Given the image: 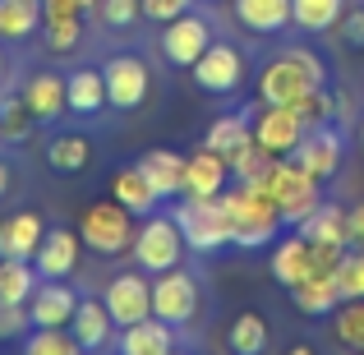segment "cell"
<instances>
[{
    "label": "cell",
    "instance_id": "6da1fadb",
    "mask_svg": "<svg viewBox=\"0 0 364 355\" xmlns=\"http://www.w3.org/2000/svg\"><path fill=\"white\" fill-rule=\"evenodd\" d=\"M314 88H328V60L309 46H286L254 74V92L267 107H300Z\"/></svg>",
    "mask_w": 364,
    "mask_h": 355
},
{
    "label": "cell",
    "instance_id": "7a4b0ae2",
    "mask_svg": "<svg viewBox=\"0 0 364 355\" xmlns=\"http://www.w3.org/2000/svg\"><path fill=\"white\" fill-rule=\"evenodd\" d=\"M217 198H222L226 217H231V245L235 249H263V245H272V240L286 231L282 213H277L272 194H267L263 185L231 180Z\"/></svg>",
    "mask_w": 364,
    "mask_h": 355
},
{
    "label": "cell",
    "instance_id": "3957f363",
    "mask_svg": "<svg viewBox=\"0 0 364 355\" xmlns=\"http://www.w3.org/2000/svg\"><path fill=\"white\" fill-rule=\"evenodd\" d=\"M258 185L272 194L277 213H282L286 231H295V226L304 222V217L314 213V208L323 203V180H314L304 166H295L291 157H277L272 166H267V176L258 180Z\"/></svg>",
    "mask_w": 364,
    "mask_h": 355
},
{
    "label": "cell",
    "instance_id": "277c9868",
    "mask_svg": "<svg viewBox=\"0 0 364 355\" xmlns=\"http://www.w3.org/2000/svg\"><path fill=\"white\" fill-rule=\"evenodd\" d=\"M134 231H139L134 213H129V208H120L116 198H97V203H88V208H83V217H79V240H83V249L97 254V258L129 254Z\"/></svg>",
    "mask_w": 364,
    "mask_h": 355
},
{
    "label": "cell",
    "instance_id": "5b68a950",
    "mask_svg": "<svg viewBox=\"0 0 364 355\" xmlns=\"http://www.w3.org/2000/svg\"><path fill=\"white\" fill-rule=\"evenodd\" d=\"M152 314L171 328H194L203 319V282L185 263L152 277Z\"/></svg>",
    "mask_w": 364,
    "mask_h": 355
},
{
    "label": "cell",
    "instance_id": "8992f818",
    "mask_svg": "<svg viewBox=\"0 0 364 355\" xmlns=\"http://www.w3.org/2000/svg\"><path fill=\"white\" fill-rule=\"evenodd\" d=\"M189 79H194V88L208 92V97H235V92L249 83V55H245V46L231 42V37H217V42L194 60Z\"/></svg>",
    "mask_w": 364,
    "mask_h": 355
},
{
    "label": "cell",
    "instance_id": "52a82bcc",
    "mask_svg": "<svg viewBox=\"0 0 364 355\" xmlns=\"http://www.w3.org/2000/svg\"><path fill=\"white\" fill-rule=\"evenodd\" d=\"M185 235H180L176 217L171 213H152L139 222V231H134V245H129V258L134 267H143L148 277L166 272V267H180L185 263Z\"/></svg>",
    "mask_w": 364,
    "mask_h": 355
},
{
    "label": "cell",
    "instance_id": "ba28073f",
    "mask_svg": "<svg viewBox=\"0 0 364 355\" xmlns=\"http://www.w3.org/2000/svg\"><path fill=\"white\" fill-rule=\"evenodd\" d=\"M171 217H176L189 254H217L231 245V217H226L222 198H176Z\"/></svg>",
    "mask_w": 364,
    "mask_h": 355
},
{
    "label": "cell",
    "instance_id": "9c48e42d",
    "mask_svg": "<svg viewBox=\"0 0 364 355\" xmlns=\"http://www.w3.org/2000/svg\"><path fill=\"white\" fill-rule=\"evenodd\" d=\"M102 79H107L111 111H143L152 97V65L139 51H111L102 55Z\"/></svg>",
    "mask_w": 364,
    "mask_h": 355
},
{
    "label": "cell",
    "instance_id": "30bf717a",
    "mask_svg": "<svg viewBox=\"0 0 364 355\" xmlns=\"http://www.w3.org/2000/svg\"><path fill=\"white\" fill-rule=\"evenodd\" d=\"M217 42V23L203 14V9H189V14L161 23L157 33V55L171 65V70H194V60Z\"/></svg>",
    "mask_w": 364,
    "mask_h": 355
},
{
    "label": "cell",
    "instance_id": "8fae6325",
    "mask_svg": "<svg viewBox=\"0 0 364 355\" xmlns=\"http://www.w3.org/2000/svg\"><path fill=\"white\" fill-rule=\"evenodd\" d=\"M102 300H107L111 319H116L120 328H129V323H139V319H152V277L143 272V267L111 272L107 286H102Z\"/></svg>",
    "mask_w": 364,
    "mask_h": 355
},
{
    "label": "cell",
    "instance_id": "7c38bea8",
    "mask_svg": "<svg viewBox=\"0 0 364 355\" xmlns=\"http://www.w3.org/2000/svg\"><path fill=\"white\" fill-rule=\"evenodd\" d=\"M291 161L328 185L341 171V161H346V134H341V124H314V129H304V139L291 152Z\"/></svg>",
    "mask_w": 364,
    "mask_h": 355
},
{
    "label": "cell",
    "instance_id": "4fadbf2b",
    "mask_svg": "<svg viewBox=\"0 0 364 355\" xmlns=\"http://www.w3.org/2000/svg\"><path fill=\"white\" fill-rule=\"evenodd\" d=\"M304 116L295 107H267V102H254V143L267 148L272 157H291L304 139Z\"/></svg>",
    "mask_w": 364,
    "mask_h": 355
},
{
    "label": "cell",
    "instance_id": "5bb4252c",
    "mask_svg": "<svg viewBox=\"0 0 364 355\" xmlns=\"http://www.w3.org/2000/svg\"><path fill=\"white\" fill-rule=\"evenodd\" d=\"M18 97H23V107L33 111L37 129H51V124H60L65 116H70L65 74H55V70H33L23 83H18Z\"/></svg>",
    "mask_w": 364,
    "mask_h": 355
},
{
    "label": "cell",
    "instance_id": "9a60e30c",
    "mask_svg": "<svg viewBox=\"0 0 364 355\" xmlns=\"http://www.w3.org/2000/svg\"><path fill=\"white\" fill-rule=\"evenodd\" d=\"M79 254H83L79 231H70V226H46L42 245H37V254H33V267H37L42 282H70V277L79 272Z\"/></svg>",
    "mask_w": 364,
    "mask_h": 355
},
{
    "label": "cell",
    "instance_id": "2e32d148",
    "mask_svg": "<svg viewBox=\"0 0 364 355\" xmlns=\"http://www.w3.org/2000/svg\"><path fill=\"white\" fill-rule=\"evenodd\" d=\"M70 332L79 337V346L88 355H107L116 346V337H120V323L111 319V309H107L102 295H83L79 309H74V319H70Z\"/></svg>",
    "mask_w": 364,
    "mask_h": 355
},
{
    "label": "cell",
    "instance_id": "e0dca14e",
    "mask_svg": "<svg viewBox=\"0 0 364 355\" xmlns=\"http://www.w3.org/2000/svg\"><path fill=\"white\" fill-rule=\"evenodd\" d=\"M226 185H231V161L198 143L185 157V189H180V198H217Z\"/></svg>",
    "mask_w": 364,
    "mask_h": 355
},
{
    "label": "cell",
    "instance_id": "ac0fdd59",
    "mask_svg": "<svg viewBox=\"0 0 364 355\" xmlns=\"http://www.w3.org/2000/svg\"><path fill=\"white\" fill-rule=\"evenodd\" d=\"M65 97H70V116L97 120L102 111L111 107L107 79H102V65H74V70H65Z\"/></svg>",
    "mask_w": 364,
    "mask_h": 355
},
{
    "label": "cell",
    "instance_id": "d6986e66",
    "mask_svg": "<svg viewBox=\"0 0 364 355\" xmlns=\"http://www.w3.org/2000/svg\"><path fill=\"white\" fill-rule=\"evenodd\" d=\"M79 300L83 295L70 282H37L33 300H28V319H33V328H70Z\"/></svg>",
    "mask_w": 364,
    "mask_h": 355
},
{
    "label": "cell",
    "instance_id": "ffe728a7",
    "mask_svg": "<svg viewBox=\"0 0 364 355\" xmlns=\"http://www.w3.org/2000/svg\"><path fill=\"white\" fill-rule=\"evenodd\" d=\"M267 272H272V282L286 286V291H291V286H300L304 277L314 272V245L300 231L277 235L272 240V258H267Z\"/></svg>",
    "mask_w": 364,
    "mask_h": 355
},
{
    "label": "cell",
    "instance_id": "44dd1931",
    "mask_svg": "<svg viewBox=\"0 0 364 355\" xmlns=\"http://www.w3.org/2000/svg\"><path fill=\"white\" fill-rule=\"evenodd\" d=\"M291 304L304 319H328L341 304V286H337V267H314L300 286H291Z\"/></svg>",
    "mask_w": 364,
    "mask_h": 355
},
{
    "label": "cell",
    "instance_id": "7402d4cb",
    "mask_svg": "<svg viewBox=\"0 0 364 355\" xmlns=\"http://www.w3.org/2000/svg\"><path fill=\"white\" fill-rule=\"evenodd\" d=\"M92 157H97V148H92V139L79 134V129H55L42 148V161L55 176H83V171L92 166Z\"/></svg>",
    "mask_w": 364,
    "mask_h": 355
},
{
    "label": "cell",
    "instance_id": "603a6c76",
    "mask_svg": "<svg viewBox=\"0 0 364 355\" xmlns=\"http://www.w3.org/2000/svg\"><path fill=\"white\" fill-rule=\"evenodd\" d=\"M139 171L148 176L152 194L161 203H176L180 189H185V152H176V148H148L139 157Z\"/></svg>",
    "mask_w": 364,
    "mask_h": 355
},
{
    "label": "cell",
    "instance_id": "cb8c5ba5",
    "mask_svg": "<svg viewBox=\"0 0 364 355\" xmlns=\"http://www.w3.org/2000/svg\"><path fill=\"white\" fill-rule=\"evenodd\" d=\"M231 14L249 37L291 33V0H231Z\"/></svg>",
    "mask_w": 364,
    "mask_h": 355
},
{
    "label": "cell",
    "instance_id": "d4e9b609",
    "mask_svg": "<svg viewBox=\"0 0 364 355\" xmlns=\"http://www.w3.org/2000/svg\"><path fill=\"white\" fill-rule=\"evenodd\" d=\"M176 346H180V328L161 323L157 314H152V319L129 323V328H120V337H116V351L120 355H171Z\"/></svg>",
    "mask_w": 364,
    "mask_h": 355
},
{
    "label": "cell",
    "instance_id": "484cf974",
    "mask_svg": "<svg viewBox=\"0 0 364 355\" xmlns=\"http://www.w3.org/2000/svg\"><path fill=\"white\" fill-rule=\"evenodd\" d=\"M46 235V217L37 208H18L0 222V258H33Z\"/></svg>",
    "mask_w": 364,
    "mask_h": 355
},
{
    "label": "cell",
    "instance_id": "4316f807",
    "mask_svg": "<svg viewBox=\"0 0 364 355\" xmlns=\"http://www.w3.org/2000/svg\"><path fill=\"white\" fill-rule=\"evenodd\" d=\"M249 143H254V107L226 111V116H217V120H213V124L203 129V148L222 152L226 161H231L235 152H245Z\"/></svg>",
    "mask_w": 364,
    "mask_h": 355
},
{
    "label": "cell",
    "instance_id": "83f0119b",
    "mask_svg": "<svg viewBox=\"0 0 364 355\" xmlns=\"http://www.w3.org/2000/svg\"><path fill=\"white\" fill-rule=\"evenodd\" d=\"M111 198H116L120 208H129L134 217H152V213H157V203H161V198L152 194L148 176L139 171V161H129V166H120L116 176H111Z\"/></svg>",
    "mask_w": 364,
    "mask_h": 355
},
{
    "label": "cell",
    "instance_id": "f1b7e54d",
    "mask_svg": "<svg viewBox=\"0 0 364 355\" xmlns=\"http://www.w3.org/2000/svg\"><path fill=\"white\" fill-rule=\"evenodd\" d=\"M42 33V0H0V42H37Z\"/></svg>",
    "mask_w": 364,
    "mask_h": 355
},
{
    "label": "cell",
    "instance_id": "f546056e",
    "mask_svg": "<svg viewBox=\"0 0 364 355\" xmlns=\"http://www.w3.org/2000/svg\"><path fill=\"white\" fill-rule=\"evenodd\" d=\"M226 351L231 355H267L272 351V323L254 309L235 314L231 328H226Z\"/></svg>",
    "mask_w": 364,
    "mask_h": 355
},
{
    "label": "cell",
    "instance_id": "4dcf8cb0",
    "mask_svg": "<svg viewBox=\"0 0 364 355\" xmlns=\"http://www.w3.org/2000/svg\"><path fill=\"white\" fill-rule=\"evenodd\" d=\"M295 231L309 240V245H341V249H350V235H346V208L328 203V198H323V203L314 208V213L304 217Z\"/></svg>",
    "mask_w": 364,
    "mask_h": 355
},
{
    "label": "cell",
    "instance_id": "1f68e13d",
    "mask_svg": "<svg viewBox=\"0 0 364 355\" xmlns=\"http://www.w3.org/2000/svg\"><path fill=\"white\" fill-rule=\"evenodd\" d=\"M350 0H291V28L304 37H323L337 28V18L346 14Z\"/></svg>",
    "mask_w": 364,
    "mask_h": 355
},
{
    "label": "cell",
    "instance_id": "d6a6232c",
    "mask_svg": "<svg viewBox=\"0 0 364 355\" xmlns=\"http://www.w3.org/2000/svg\"><path fill=\"white\" fill-rule=\"evenodd\" d=\"M33 134H37V120H33V111L23 107V97L0 88V143H5V148H18V143H28Z\"/></svg>",
    "mask_w": 364,
    "mask_h": 355
},
{
    "label": "cell",
    "instance_id": "836d02e7",
    "mask_svg": "<svg viewBox=\"0 0 364 355\" xmlns=\"http://www.w3.org/2000/svg\"><path fill=\"white\" fill-rule=\"evenodd\" d=\"M37 267L33 258H0V300L5 304H28L37 291Z\"/></svg>",
    "mask_w": 364,
    "mask_h": 355
},
{
    "label": "cell",
    "instance_id": "e575fe53",
    "mask_svg": "<svg viewBox=\"0 0 364 355\" xmlns=\"http://www.w3.org/2000/svg\"><path fill=\"white\" fill-rule=\"evenodd\" d=\"M42 46L51 55H74L88 42V18H42Z\"/></svg>",
    "mask_w": 364,
    "mask_h": 355
},
{
    "label": "cell",
    "instance_id": "d590c367",
    "mask_svg": "<svg viewBox=\"0 0 364 355\" xmlns=\"http://www.w3.org/2000/svg\"><path fill=\"white\" fill-rule=\"evenodd\" d=\"M18 355H88L70 328H33L18 341Z\"/></svg>",
    "mask_w": 364,
    "mask_h": 355
},
{
    "label": "cell",
    "instance_id": "8d00e7d4",
    "mask_svg": "<svg viewBox=\"0 0 364 355\" xmlns=\"http://www.w3.org/2000/svg\"><path fill=\"white\" fill-rule=\"evenodd\" d=\"M332 332L346 351H364V300H341L332 314Z\"/></svg>",
    "mask_w": 364,
    "mask_h": 355
},
{
    "label": "cell",
    "instance_id": "74e56055",
    "mask_svg": "<svg viewBox=\"0 0 364 355\" xmlns=\"http://www.w3.org/2000/svg\"><path fill=\"white\" fill-rule=\"evenodd\" d=\"M295 111L304 116V124H309V129H314V124H341V111H346V102H341L332 88H314Z\"/></svg>",
    "mask_w": 364,
    "mask_h": 355
},
{
    "label": "cell",
    "instance_id": "f35d334b",
    "mask_svg": "<svg viewBox=\"0 0 364 355\" xmlns=\"http://www.w3.org/2000/svg\"><path fill=\"white\" fill-rule=\"evenodd\" d=\"M97 18L107 33H134L143 23V5L139 0H97Z\"/></svg>",
    "mask_w": 364,
    "mask_h": 355
},
{
    "label": "cell",
    "instance_id": "ab89813d",
    "mask_svg": "<svg viewBox=\"0 0 364 355\" xmlns=\"http://www.w3.org/2000/svg\"><path fill=\"white\" fill-rule=\"evenodd\" d=\"M272 152L267 148H258V143H249L245 152H235L231 157V180H245V185H258V180L267 176V166H272Z\"/></svg>",
    "mask_w": 364,
    "mask_h": 355
},
{
    "label": "cell",
    "instance_id": "60d3db41",
    "mask_svg": "<svg viewBox=\"0 0 364 355\" xmlns=\"http://www.w3.org/2000/svg\"><path fill=\"white\" fill-rule=\"evenodd\" d=\"M337 286H341V300H364V249H346L341 254Z\"/></svg>",
    "mask_w": 364,
    "mask_h": 355
},
{
    "label": "cell",
    "instance_id": "b9f144b4",
    "mask_svg": "<svg viewBox=\"0 0 364 355\" xmlns=\"http://www.w3.org/2000/svg\"><path fill=\"white\" fill-rule=\"evenodd\" d=\"M28 332H33L28 304H5L0 300V341H23Z\"/></svg>",
    "mask_w": 364,
    "mask_h": 355
},
{
    "label": "cell",
    "instance_id": "7bdbcfd3",
    "mask_svg": "<svg viewBox=\"0 0 364 355\" xmlns=\"http://www.w3.org/2000/svg\"><path fill=\"white\" fill-rule=\"evenodd\" d=\"M337 42L350 46V51H364V5H346V14L337 18Z\"/></svg>",
    "mask_w": 364,
    "mask_h": 355
},
{
    "label": "cell",
    "instance_id": "ee69618b",
    "mask_svg": "<svg viewBox=\"0 0 364 355\" xmlns=\"http://www.w3.org/2000/svg\"><path fill=\"white\" fill-rule=\"evenodd\" d=\"M143 5V23H171V18H180V14H189L194 9V0H139Z\"/></svg>",
    "mask_w": 364,
    "mask_h": 355
},
{
    "label": "cell",
    "instance_id": "f6af8a7d",
    "mask_svg": "<svg viewBox=\"0 0 364 355\" xmlns=\"http://www.w3.org/2000/svg\"><path fill=\"white\" fill-rule=\"evenodd\" d=\"M97 0H42V18H92Z\"/></svg>",
    "mask_w": 364,
    "mask_h": 355
},
{
    "label": "cell",
    "instance_id": "bcb514c9",
    "mask_svg": "<svg viewBox=\"0 0 364 355\" xmlns=\"http://www.w3.org/2000/svg\"><path fill=\"white\" fill-rule=\"evenodd\" d=\"M346 235H350V249H364V203L346 208Z\"/></svg>",
    "mask_w": 364,
    "mask_h": 355
},
{
    "label": "cell",
    "instance_id": "7dc6e473",
    "mask_svg": "<svg viewBox=\"0 0 364 355\" xmlns=\"http://www.w3.org/2000/svg\"><path fill=\"white\" fill-rule=\"evenodd\" d=\"M9 189H14V166L9 157H0V198H9Z\"/></svg>",
    "mask_w": 364,
    "mask_h": 355
},
{
    "label": "cell",
    "instance_id": "c3c4849f",
    "mask_svg": "<svg viewBox=\"0 0 364 355\" xmlns=\"http://www.w3.org/2000/svg\"><path fill=\"white\" fill-rule=\"evenodd\" d=\"M282 355H318V351H314L309 341H295V346H291V351H282Z\"/></svg>",
    "mask_w": 364,
    "mask_h": 355
},
{
    "label": "cell",
    "instance_id": "681fc988",
    "mask_svg": "<svg viewBox=\"0 0 364 355\" xmlns=\"http://www.w3.org/2000/svg\"><path fill=\"white\" fill-rule=\"evenodd\" d=\"M5 70H9V60H5V46H0V88H5Z\"/></svg>",
    "mask_w": 364,
    "mask_h": 355
},
{
    "label": "cell",
    "instance_id": "f907efd6",
    "mask_svg": "<svg viewBox=\"0 0 364 355\" xmlns=\"http://www.w3.org/2000/svg\"><path fill=\"white\" fill-rule=\"evenodd\" d=\"M360 148H364V116H360Z\"/></svg>",
    "mask_w": 364,
    "mask_h": 355
},
{
    "label": "cell",
    "instance_id": "816d5d0a",
    "mask_svg": "<svg viewBox=\"0 0 364 355\" xmlns=\"http://www.w3.org/2000/svg\"><path fill=\"white\" fill-rule=\"evenodd\" d=\"M171 355H185V351H180V346H176V351H171Z\"/></svg>",
    "mask_w": 364,
    "mask_h": 355
},
{
    "label": "cell",
    "instance_id": "f5cc1de1",
    "mask_svg": "<svg viewBox=\"0 0 364 355\" xmlns=\"http://www.w3.org/2000/svg\"><path fill=\"white\" fill-rule=\"evenodd\" d=\"M213 5H222V0H213Z\"/></svg>",
    "mask_w": 364,
    "mask_h": 355
},
{
    "label": "cell",
    "instance_id": "db71d44e",
    "mask_svg": "<svg viewBox=\"0 0 364 355\" xmlns=\"http://www.w3.org/2000/svg\"><path fill=\"white\" fill-rule=\"evenodd\" d=\"M355 355H364V351H355Z\"/></svg>",
    "mask_w": 364,
    "mask_h": 355
},
{
    "label": "cell",
    "instance_id": "11a10c76",
    "mask_svg": "<svg viewBox=\"0 0 364 355\" xmlns=\"http://www.w3.org/2000/svg\"><path fill=\"white\" fill-rule=\"evenodd\" d=\"M360 5H364V0H360Z\"/></svg>",
    "mask_w": 364,
    "mask_h": 355
}]
</instances>
